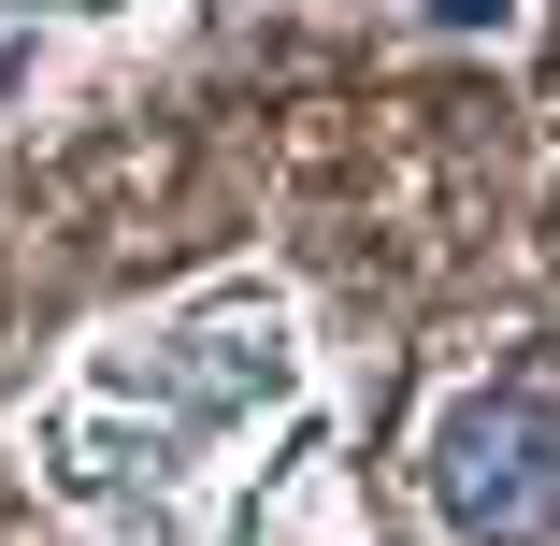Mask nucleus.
I'll use <instances>...</instances> for the list:
<instances>
[{"label": "nucleus", "mask_w": 560, "mask_h": 546, "mask_svg": "<svg viewBox=\"0 0 560 546\" xmlns=\"http://www.w3.org/2000/svg\"><path fill=\"white\" fill-rule=\"evenodd\" d=\"M288 374H302V346H288L273 302H215V316H187V332H159L144 360H116V388H159V403H187V417H245V403H273Z\"/></svg>", "instance_id": "nucleus-2"}, {"label": "nucleus", "mask_w": 560, "mask_h": 546, "mask_svg": "<svg viewBox=\"0 0 560 546\" xmlns=\"http://www.w3.org/2000/svg\"><path fill=\"white\" fill-rule=\"evenodd\" d=\"M517 0H431V30H503Z\"/></svg>", "instance_id": "nucleus-3"}, {"label": "nucleus", "mask_w": 560, "mask_h": 546, "mask_svg": "<svg viewBox=\"0 0 560 546\" xmlns=\"http://www.w3.org/2000/svg\"><path fill=\"white\" fill-rule=\"evenodd\" d=\"M0 86H30V30H0Z\"/></svg>", "instance_id": "nucleus-4"}, {"label": "nucleus", "mask_w": 560, "mask_h": 546, "mask_svg": "<svg viewBox=\"0 0 560 546\" xmlns=\"http://www.w3.org/2000/svg\"><path fill=\"white\" fill-rule=\"evenodd\" d=\"M417 489L460 546H532L560 532V403L532 388H460L417 446Z\"/></svg>", "instance_id": "nucleus-1"}]
</instances>
